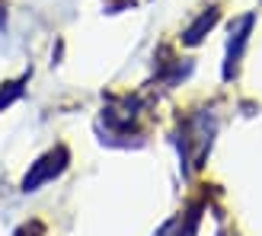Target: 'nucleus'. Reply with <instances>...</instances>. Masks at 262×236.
I'll return each mask as SVG.
<instances>
[{
	"label": "nucleus",
	"instance_id": "20e7f679",
	"mask_svg": "<svg viewBox=\"0 0 262 236\" xmlns=\"http://www.w3.org/2000/svg\"><path fill=\"white\" fill-rule=\"evenodd\" d=\"M23 83H26V77H19V80H7L4 86H0V109H10L13 102L23 96Z\"/></svg>",
	"mask_w": 262,
	"mask_h": 236
},
{
	"label": "nucleus",
	"instance_id": "f257e3e1",
	"mask_svg": "<svg viewBox=\"0 0 262 236\" xmlns=\"http://www.w3.org/2000/svg\"><path fill=\"white\" fill-rule=\"evenodd\" d=\"M68 163H71V150L64 147V144L45 150V153L29 166V173L23 176V192L29 195V192H38L42 185H48V182H55L64 169H68Z\"/></svg>",
	"mask_w": 262,
	"mask_h": 236
},
{
	"label": "nucleus",
	"instance_id": "39448f33",
	"mask_svg": "<svg viewBox=\"0 0 262 236\" xmlns=\"http://www.w3.org/2000/svg\"><path fill=\"white\" fill-rule=\"evenodd\" d=\"M16 236H42V224H26L16 230Z\"/></svg>",
	"mask_w": 262,
	"mask_h": 236
},
{
	"label": "nucleus",
	"instance_id": "f03ea898",
	"mask_svg": "<svg viewBox=\"0 0 262 236\" xmlns=\"http://www.w3.org/2000/svg\"><path fill=\"white\" fill-rule=\"evenodd\" d=\"M253 22H256V13H246L237 22L230 26V42H227V58H224V80H233L240 67V58L246 51V42H250V32H253Z\"/></svg>",
	"mask_w": 262,
	"mask_h": 236
},
{
	"label": "nucleus",
	"instance_id": "7ed1b4c3",
	"mask_svg": "<svg viewBox=\"0 0 262 236\" xmlns=\"http://www.w3.org/2000/svg\"><path fill=\"white\" fill-rule=\"evenodd\" d=\"M217 19H221L217 7H208L205 13H199V19H195V22L189 26V29L182 32V45H199L202 38H205L208 32H211V29H214V22H217Z\"/></svg>",
	"mask_w": 262,
	"mask_h": 236
}]
</instances>
